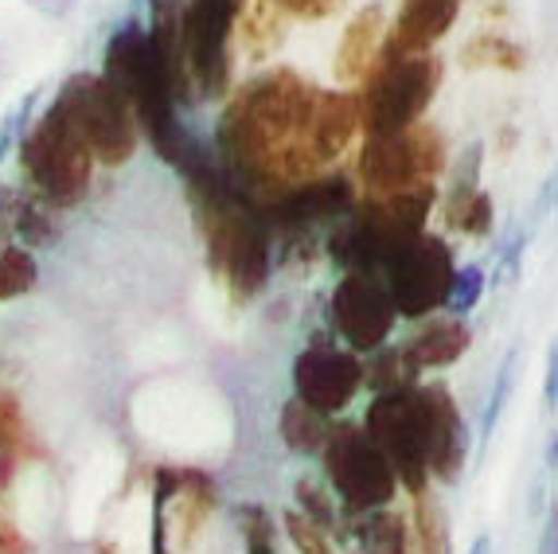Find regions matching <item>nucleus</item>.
Segmentation results:
<instances>
[{
	"instance_id": "f3484780",
	"label": "nucleus",
	"mask_w": 558,
	"mask_h": 554,
	"mask_svg": "<svg viewBox=\"0 0 558 554\" xmlns=\"http://www.w3.org/2000/svg\"><path fill=\"white\" fill-rule=\"evenodd\" d=\"M387 9L379 0L363 4L352 20H348L344 36L336 44V59H332V74L340 83H363L367 71L375 67V59L383 56V44H387Z\"/></svg>"
},
{
	"instance_id": "b1692460",
	"label": "nucleus",
	"mask_w": 558,
	"mask_h": 554,
	"mask_svg": "<svg viewBox=\"0 0 558 554\" xmlns=\"http://www.w3.org/2000/svg\"><path fill=\"white\" fill-rule=\"evenodd\" d=\"M481 168H484V145L481 141H473V145L461 148V157L453 160V168H449V188L438 200L446 227H453L457 215L465 212L469 200L481 192Z\"/></svg>"
},
{
	"instance_id": "1a4fd4ad",
	"label": "nucleus",
	"mask_w": 558,
	"mask_h": 554,
	"mask_svg": "<svg viewBox=\"0 0 558 554\" xmlns=\"http://www.w3.org/2000/svg\"><path fill=\"white\" fill-rule=\"evenodd\" d=\"M457 274V254L441 234L422 231L418 239H410L399 246L383 266V281L395 301L399 321L422 324L426 316H438L446 309L449 286Z\"/></svg>"
},
{
	"instance_id": "473e14b6",
	"label": "nucleus",
	"mask_w": 558,
	"mask_h": 554,
	"mask_svg": "<svg viewBox=\"0 0 558 554\" xmlns=\"http://www.w3.org/2000/svg\"><path fill=\"white\" fill-rule=\"evenodd\" d=\"M36 103H39V91H32L0 118V160L20 153V145H24V137H28V130H32V121H36Z\"/></svg>"
},
{
	"instance_id": "4be33fe9",
	"label": "nucleus",
	"mask_w": 558,
	"mask_h": 554,
	"mask_svg": "<svg viewBox=\"0 0 558 554\" xmlns=\"http://www.w3.org/2000/svg\"><path fill=\"white\" fill-rule=\"evenodd\" d=\"M0 457L12 461V465H24V461L44 457V445H39L32 422L24 418L20 398L12 395L4 383H0Z\"/></svg>"
},
{
	"instance_id": "412c9836",
	"label": "nucleus",
	"mask_w": 558,
	"mask_h": 554,
	"mask_svg": "<svg viewBox=\"0 0 558 554\" xmlns=\"http://www.w3.org/2000/svg\"><path fill=\"white\" fill-rule=\"evenodd\" d=\"M328 430H332V418L317 414L313 407H305L301 398H289L278 414V434L281 445L298 457H320L328 442Z\"/></svg>"
},
{
	"instance_id": "393cba45",
	"label": "nucleus",
	"mask_w": 558,
	"mask_h": 554,
	"mask_svg": "<svg viewBox=\"0 0 558 554\" xmlns=\"http://www.w3.org/2000/svg\"><path fill=\"white\" fill-rule=\"evenodd\" d=\"M281 28H286V16L274 0H246V9L239 16L242 51L251 59H266L281 44Z\"/></svg>"
},
{
	"instance_id": "7ed1b4c3",
	"label": "nucleus",
	"mask_w": 558,
	"mask_h": 554,
	"mask_svg": "<svg viewBox=\"0 0 558 554\" xmlns=\"http://www.w3.org/2000/svg\"><path fill=\"white\" fill-rule=\"evenodd\" d=\"M94 153L78 125L66 118L63 106L51 98L47 110L32 121L28 137L20 145V168L28 176L32 195H39L47 207H75L90 192Z\"/></svg>"
},
{
	"instance_id": "79ce46f5",
	"label": "nucleus",
	"mask_w": 558,
	"mask_h": 554,
	"mask_svg": "<svg viewBox=\"0 0 558 554\" xmlns=\"http://www.w3.org/2000/svg\"><path fill=\"white\" fill-rule=\"evenodd\" d=\"M239 9H246V0H239Z\"/></svg>"
},
{
	"instance_id": "2eb2a0df",
	"label": "nucleus",
	"mask_w": 558,
	"mask_h": 554,
	"mask_svg": "<svg viewBox=\"0 0 558 554\" xmlns=\"http://www.w3.org/2000/svg\"><path fill=\"white\" fill-rule=\"evenodd\" d=\"M422 395L429 407V477L438 484H457L469 465V425L446 383H422Z\"/></svg>"
},
{
	"instance_id": "ea45409f",
	"label": "nucleus",
	"mask_w": 558,
	"mask_h": 554,
	"mask_svg": "<svg viewBox=\"0 0 558 554\" xmlns=\"http://www.w3.org/2000/svg\"><path fill=\"white\" fill-rule=\"evenodd\" d=\"M543 207H558V168L547 180V188H543Z\"/></svg>"
},
{
	"instance_id": "ddd939ff",
	"label": "nucleus",
	"mask_w": 558,
	"mask_h": 554,
	"mask_svg": "<svg viewBox=\"0 0 558 554\" xmlns=\"http://www.w3.org/2000/svg\"><path fill=\"white\" fill-rule=\"evenodd\" d=\"M293 398L317 414L336 418L344 414L363 390V360L352 348H336L328 340H313L293 356Z\"/></svg>"
},
{
	"instance_id": "a878e982",
	"label": "nucleus",
	"mask_w": 558,
	"mask_h": 554,
	"mask_svg": "<svg viewBox=\"0 0 558 554\" xmlns=\"http://www.w3.org/2000/svg\"><path fill=\"white\" fill-rule=\"evenodd\" d=\"M422 375L414 363L407 360L402 344H387V348L372 351V360L363 363V387H372V395H387V390L418 387Z\"/></svg>"
},
{
	"instance_id": "39448f33",
	"label": "nucleus",
	"mask_w": 558,
	"mask_h": 554,
	"mask_svg": "<svg viewBox=\"0 0 558 554\" xmlns=\"http://www.w3.org/2000/svg\"><path fill=\"white\" fill-rule=\"evenodd\" d=\"M320 465H325V481L336 504L348 516L391 508L402 489L391 461L383 457V449L363 430V422H332L325 449H320Z\"/></svg>"
},
{
	"instance_id": "f03ea898",
	"label": "nucleus",
	"mask_w": 558,
	"mask_h": 554,
	"mask_svg": "<svg viewBox=\"0 0 558 554\" xmlns=\"http://www.w3.org/2000/svg\"><path fill=\"white\" fill-rule=\"evenodd\" d=\"M102 74L106 83L130 103L141 137L149 141L153 153L177 168L187 145H192V137L180 125V98L172 91V83H168L165 67H160L149 28H141L133 16L121 20L113 36L106 39Z\"/></svg>"
},
{
	"instance_id": "4468645a",
	"label": "nucleus",
	"mask_w": 558,
	"mask_h": 554,
	"mask_svg": "<svg viewBox=\"0 0 558 554\" xmlns=\"http://www.w3.org/2000/svg\"><path fill=\"white\" fill-rule=\"evenodd\" d=\"M355 204H360V192L344 172H320L266 200L262 215L278 239V234H305L320 222H340L344 215H352Z\"/></svg>"
},
{
	"instance_id": "9b49d317",
	"label": "nucleus",
	"mask_w": 558,
	"mask_h": 554,
	"mask_svg": "<svg viewBox=\"0 0 558 554\" xmlns=\"http://www.w3.org/2000/svg\"><path fill=\"white\" fill-rule=\"evenodd\" d=\"M153 554H172L168 551V531L177 535L180 551L196 543V535L207 527L215 504H219V489L215 477L196 465H160L153 469Z\"/></svg>"
},
{
	"instance_id": "f704fd0d",
	"label": "nucleus",
	"mask_w": 558,
	"mask_h": 554,
	"mask_svg": "<svg viewBox=\"0 0 558 554\" xmlns=\"http://www.w3.org/2000/svg\"><path fill=\"white\" fill-rule=\"evenodd\" d=\"M286 20H328L344 9V0H274Z\"/></svg>"
},
{
	"instance_id": "2f4dec72",
	"label": "nucleus",
	"mask_w": 558,
	"mask_h": 554,
	"mask_svg": "<svg viewBox=\"0 0 558 554\" xmlns=\"http://www.w3.org/2000/svg\"><path fill=\"white\" fill-rule=\"evenodd\" d=\"M281 527H286L289 543H293L298 554H336L332 535H328L320 523H313L308 516H301L298 508H289L286 516H281Z\"/></svg>"
},
{
	"instance_id": "58836bf2",
	"label": "nucleus",
	"mask_w": 558,
	"mask_h": 554,
	"mask_svg": "<svg viewBox=\"0 0 558 554\" xmlns=\"http://www.w3.org/2000/svg\"><path fill=\"white\" fill-rule=\"evenodd\" d=\"M543 469H547V472L558 469V430L547 437V449H543Z\"/></svg>"
},
{
	"instance_id": "f8f14e48",
	"label": "nucleus",
	"mask_w": 558,
	"mask_h": 554,
	"mask_svg": "<svg viewBox=\"0 0 558 554\" xmlns=\"http://www.w3.org/2000/svg\"><path fill=\"white\" fill-rule=\"evenodd\" d=\"M328 321L336 336L355 351V356H372L387 348L395 333V301L387 293V281L375 274H344L336 281L328 297Z\"/></svg>"
},
{
	"instance_id": "6ab92c4d",
	"label": "nucleus",
	"mask_w": 558,
	"mask_h": 554,
	"mask_svg": "<svg viewBox=\"0 0 558 554\" xmlns=\"http://www.w3.org/2000/svg\"><path fill=\"white\" fill-rule=\"evenodd\" d=\"M344 539H352L360 554H418L410 535V516L395 508L360 511V516L344 511Z\"/></svg>"
},
{
	"instance_id": "f257e3e1",
	"label": "nucleus",
	"mask_w": 558,
	"mask_h": 554,
	"mask_svg": "<svg viewBox=\"0 0 558 554\" xmlns=\"http://www.w3.org/2000/svg\"><path fill=\"white\" fill-rule=\"evenodd\" d=\"M320 86L293 67L254 74L227 98L215 121V157L234 188L266 204L286 188L325 172L313 148V110Z\"/></svg>"
},
{
	"instance_id": "0eeeda50",
	"label": "nucleus",
	"mask_w": 558,
	"mask_h": 554,
	"mask_svg": "<svg viewBox=\"0 0 558 554\" xmlns=\"http://www.w3.org/2000/svg\"><path fill=\"white\" fill-rule=\"evenodd\" d=\"M363 430L391 461L395 477L410 496L429 489V481H434L429 477V407L422 383L375 395L367 402V414H363Z\"/></svg>"
},
{
	"instance_id": "5701e85b",
	"label": "nucleus",
	"mask_w": 558,
	"mask_h": 554,
	"mask_svg": "<svg viewBox=\"0 0 558 554\" xmlns=\"http://www.w3.org/2000/svg\"><path fill=\"white\" fill-rule=\"evenodd\" d=\"M410 535L418 554H453V535H449V516L434 489L410 496Z\"/></svg>"
},
{
	"instance_id": "c85d7f7f",
	"label": "nucleus",
	"mask_w": 558,
	"mask_h": 554,
	"mask_svg": "<svg viewBox=\"0 0 558 554\" xmlns=\"http://www.w3.org/2000/svg\"><path fill=\"white\" fill-rule=\"evenodd\" d=\"M293 496H298V511H301V516H308L313 523H320L328 531V535L344 539V508L336 504L332 489L325 492L317 481L301 477V481L293 484Z\"/></svg>"
},
{
	"instance_id": "7c9ffc66",
	"label": "nucleus",
	"mask_w": 558,
	"mask_h": 554,
	"mask_svg": "<svg viewBox=\"0 0 558 554\" xmlns=\"http://www.w3.org/2000/svg\"><path fill=\"white\" fill-rule=\"evenodd\" d=\"M484 289H488V277H484L481 262H465V266H457L453 286H449V297H446V313L449 316H469L476 305H481Z\"/></svg>"
},
{
	"instance_id": "6e6552de",
	"label": "nucleus",
	"mask_w": 558,
	"mask_h": 554,
	"mask_svg": "<svg viewBox=\"0 0 558 554\" xmlns=\"http://www.w3.org/2000/svg\"><path fill=\"white\" fill-rule=\"evenodd\" d=\"M56 103L78 125V133L86 137L98 165H110V168L125 165L137 153L141 145L137 118H133L130 103L106 83V74H90V71L71 74L56 91Z\"/></svg>"
},
{
	"instance_id": "c9c22d12",
	"label": "nucleus",
	"mask_w": 558,
	"mask_h": 554,
	"mask_svg": "<svg viewBox=\"0 0 558 554\" xmlns=\"http://www.w3.org/2000/svg\"><path fill=\"white\" fill-rule=\"evenodd\" d=\"M16 212L20 192L16 188H0V250L12 246V239H16Z\"/></svg>"
},
{
	"instance_id": "e433bc0d",
	"label": "nucleus",
	"mask_w": 558,
	"mask_h": 554,
	"mask_svg": "<svg viewBox=\"0 0 558 554\" xmlns=\"http://www.w3.org/2000/svg\"><path fill=\"white\" fill-rule=\"evenodd\" d=\"M543 402H547L550 410L558 407V340L550 344V351H547V375H543Z\"/></svg>"
},
{
	"instance_id": "20e7f679",
	"label": "nucleus",
	"mask_w": 558,
	"mask_h": 554,
	"mask_svg": "<svg viewBox=\"0 0 558 554\" xmlns=\"http://www.w3.org/2000/svg\"><path fill=\"white\" fill-rule=\"evenodd\" d=\"M441 79H446V67L434 51H422V56L383 51L360 83L363 137H387V133L414 130L418 121H426V110L441 91Z\"/></svg>"
},
{
	"instance_id": "aec40b11",
	"label": "nucleus",
	"mask_w": 558,
	"mask_h": 554,
	"mask_svg": "<svg viewBox=\"0 0 558 554\" xmlns=\"http://www.w3.org/2000/svg\"><path fill=\"white\" fill-rule=\"evenodd\" d=\"M457 59H461L465 71H504V74L527 71V47L496 28H484L476 36H469L461 44V56Z\"/></svg>"
},
{
	"instance_id": "dca6fc26",
	"label": "nucleus",
	"mask_w": 558,
	"mask_h": 554,
	"mask_svg": "<svg viewBox=\"0 0 558 554\" xmlns=\"http://www.w3.org/2000/svg\"><path fill=\"white\" fill-rule=\"evenodd\" d=\"M465 0H402L399 16L387 28L383 51H399V56H422L434 51L441 39L453 32Z\"/></svg>"
},
{
	"instance_id": "bb28decb",
	"label": "nucleus",
	"mask_w": 558,
	"mask_h": 554,
	"mask_svg": "<svg viewBox=\"0 0 558 554\" xmlns=\"http://www.w3.org/2000/svg\"><path fill=\"white\" fill-rule=\"evenodd\" d=\"M515 368H520V348H508L504 351L500 368H496L493 375V390H488V398H484V410H481V453L488 449V442L496 437V430H500V418L504 410H508V402H512V390H515Z\"/></svg>"
},
{
	"instance_id": "9d476101",
	"label": "nucleus",
	"mask_w": 558,
	"mask_h": 554,
	"mask_svg": "<svg viewBox=\"0 0 558 554\" xmlns=\"http://www.w3.org/2000/svg\"><path fill=\"white\" fill-rule=\"evenodd\" d=\"M239 0H184V59L196 94L227 98L234 91V51Z\"/></svg>"
},
{
	"instance_id": "cd10ccee",
	"label": "nucleus",
	"mask_w": 558,
	"mask_h": 554,
	"mask_svg": "<svg viewBox=\"0 0 558 554\" xmlns=\"http://www.w3.org/2000/svg\"><path fill=\"white\" fill-rule=\"evenodd\" d=\"M234 523H239L242 554H278V527L266 504H234Z\"/></svg>"
},
{
	"instance_id": "4c0bfd02",
	"label": "nucleus",
	"mask_w": 558,
	"mask_h": 554,
	"mask_svg": "<svg viewBox=\"0 0 558 554\" xmlns=\"http://www.w3.org/2000/svg\"><path fill=\"white\" fill-rule=\"evenodd\" d=\"M539 554H558V504L550 508L547 527H543V539H539Z\"/></svg>"
},
{
	"instance_id": "423d86ee",
	"label": "nucleus",
	"mask_w": 558,
	"mask_h": 554,
	"mask_svg": "<svg viewBox=\"0 0 558 554\" xmlns=\"http://www.w3.org/2000/svg\"><path fill=\"white\" fill-rule=\"evenodd\" d=\"M449 168V141L434 121H418L414 130L363 137L355 157V180L363 195H391L418 184H438Z\"/></svg>"
},
{
	"instance_id": "c756f323",
	"label": "nucleus",
	"mask_w": 558,
	"mask_h": 554,
	"mask_svg": "<svg viewBox=\"0 0 558 554\" xmlns=\"http://www.w3.org/2000/svg\"><path fill=\"white\" fill-rule=\"evenodd\" d=\"M36 281H39V266L32 258V250L24 246L0 250V301H16V297L32 293Z\"/></svg>"
},
{
	"instance_id": "a211bd4d",
	"label": "nucleus",
	"mask_w": 558,
	"mask_h": 554,
	"mask_svg": "<svg viewBox=\"0 0 558 554\" xmlns=\"http://www.w3.org/2000/svg\"><path fill=\"white\" fill-rule=\"evenodd\" d=\"M473 348V328H469L465 316H426V321L414 328V333L402 340L407 360L414 363L418 375L426 371H441L461 363V356Z\"/></svg>"
},
{
	"instance_id": "72a5a7b5",
	"label": "nucleus",
	"mask_w": 558,
	"mask_h": 554,
	"mask_svg": "<svg viewBox=\"0 0 558 554\" xmlns=\"http://www.w3.org/2000/svg\"><path fill=\"white\" fill-rule=\"evenodd\" d=\"M493 227H496V204H493V195L481 188V192H476L473 200L465 204V212L457 215V222L449 227V231L484 242V239H493Z\"/></svg>"
},
{
	"instance_id": "a19ab883",
	"label": "nucleus",
	"mask_w": 558,
	"mask_h": 554,
	"mask_svg": "<svg viewBox=\"0 0 558 554\" xmlns=\"http://www.w3.org/2000/svg\"><path fill=\"white\" fill-rule=\"evenodd\" d=\"M465 554H496L493 535H476L473 543H469V551H465Z\"/></svg>"
}]
</instances>
